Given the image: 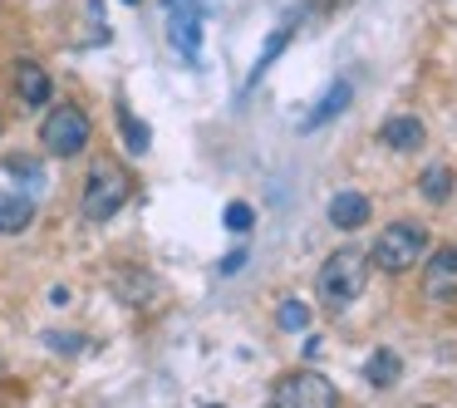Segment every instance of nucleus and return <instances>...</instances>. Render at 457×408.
Masks as SVG:
<instances>
[{"mask_svg":"<svg viewBox=\"0 0 457 408\" xmlns=\"http://www.w3.org/2000/svg\"><path fill=\"white\" fill-rule=\"evenodd\" d=\"M364 286H369V251H354V246H339L315 276V290L325 300V310H349L364 296Z\"/></svg>","mask_w":457,"mask_h":408,"instance_id":"nucleus-1","label":"nucleus"},{"mask_svg":"<svg viewBox=\"0 0 457 408\" xmlns=\"http://www.w3.org/2000/svg\"><path fill=\"white\" fill-rule=\"evenodd\" d=\"M423 256H428V231L418 227V221H388V227L378 231L374 251H369V266L388 271V276H403V271H413Z\"/></svg>","mask_w":457,"mask_h":408,"instance_id":"nucleus-2","label":"nucleus"},{"mask_svg":"<svg viewBox=\"0 0 457 408\" xmlns=\"http://www.w3.org/2000/svg\"><path fill=\"white\" fill-rule=\"evenodd\" d=\"M89 138H94V123H89V113L74 109V104H54L40 123V143H45L50 158H79V153L89 148Z\"/></svg>","mask_w":457,"mask_h":408,"instance_id":"nucleus-3","label":"nucleus"},{"mask_svg":"<svg viewBox=\"0 0 457 408\" xmlns=\"http://www.w3.org/2000/svg\"><path fill=\"white\" fill-rule=\"evenodd\" d=\"M133 197V178L119 162H94L89 182H84V217L89 221H109L119 217V207Z\"/></svg>","mask_w":457,"mask_h":408,"instance_id":"nucleus-4","label":"nucleus"},{"mask_svg":"<svg viewBox=\"0 0 457 408\" xmlns=\"http://www.w3.org/2000/svg\"><path fill=\"white\" fill-rule=\"evenodd\" d=\"M270 404H280V408H335L339 404V388L329 384L325 374H315V369H295V374H280L276 379Z\"/></svg>","mask_w":457,"mask_h":408,"instance_id":"nucleus-5","label":"nucleus"},{"mask_svg":"<svg viewBox=\"0 0 457 408\" xmlns=\"http://www.w3.org/2000/svg\"><path fill=\"white\" fill-rule=\"evenodd\" d=\"M423 296L457 300V246H437L433 256H423Z\"/></svg>","mask_w":457,"mask_h":408,"instance_id":"nucleus-6","label":"nucleus"},{"mask_svg":"<svg viewBox=\"0 0 457 408\" xmlns=\"http://www.w3.org/2000/svg\"><path fill=\"white\" fill-rule=\"evenodd\" d=\"M15 94H21L25 109H45V104L54 99V84H50V74H45L35 60H21L15 64Z\"/></svg>","mask_w":457,"mask_h":408,"instance_id":"nucleus-7","label":"nucleus"},{"mask_svg":"<svg viewBox=\"0 0 457 408\" xmlns=\"http://www.w3.org/2000/svg\"><path fill=\"white\" fill-rule=\"evenodd\" d=\"M369 217H374V207H369L364 192H339V197L329 202V221H335V227H345V231H359Z\"/></svg>","mask_w":457,"mask_h":408,"instance_id":"nucleus-8","label":"nucleus"},{"mask_svg":"<svg viewBox=\"0 0 457 408\" xmlns=\"http://www.w3.org/2000/svg\"><path fill=\"white\" fill-rule=\"evenodd\" d=\"M378 138H384L394 153H418L423 148V123L408 119V113H398V119H388L384 129H378Z\"/></svg>","mask_w":457,"mask_h":408,"instance_id":"nucleus-9","label":"nucleus"},{"mask_svg":"<svg viewBox=\"0 0 457 408\" xmlns=\"http://www.w3.org/2000/svg\"><path fill=\"white\" fill-rule=\"evenodd\" d=\"M172 11V45H178L182 54H197V11H192V0H182V5H168Z\"/></svg>","mask_w":457,"mask_h":408,"instance_id":"nucleus-10","label":"nucleus"},{"mask_svg":"<svg viewBox=\"0 0 457 408\" xmlns=\"http://www.w3.org/2000/svg\"><path fill=\"white\" fill-rule=\"evenodd\" d=\"M30 221H35V202L30 197H5V192H0V231H5V237L25 231Z\"/></svg>","mask_w":457,"mask_h":408,"instance_id":"nucleus-11","label":"nucleus"},{"mask_svg":"<svg viewBox=\"0 0 457 408\" xmlns=\"http://www.w3.org/2000/svg\"><path fill=\"white\" fill-rule=\"evenodd\" d=\"M398 374H403V359L394 354V349H378V354H369V364H364V379L374 388H388V384H398Z\"/></svg>","mask_w":457,"mask_h":408,"instance_id":"nucleus-12","label":"nucleus"},{"mask_svg":"<svg viewBox=\"0 0 457 408\" xmlns=\"http://www.w3.org/2000/svg\"><path fill=\"white\" fill-rule=\"evenodd\" d=\"M345 104H349V84H335V89L325 94V104H320V109H315V113H310V119H305V129H320V123H325L329 113H339V109H345Z\"/></svg>","mask_w":457,"mask_h":408,"instance_id":"nucleus-13","label":"nucleus"},{"mask_svg":"<svg viewBox=\"0 0 457 408\" xmlns=\"http://www.w3.org/2000/svg\"><path fill=\"white\" fill-rule=\"evenodd\" d=\"M423 197L428 202H447V197H453V172H447V168H428L423 172Z\"/></svg>","mask_w":457,"mask_h":408,"instance_id":"nucleus-14","label":"nucleus"},{"mask_svg":"<svg viewBox=\"0 0 457 408\" xmlns=\"http://www.w3.org/2000/svg\"><path fill=\"white\" fill-rule=\"evenodd\" d=\"M119 129H123V143H129L133 153H148V123H138L129 109H119Z\"/></svg>","mask_w":457,"mask_h":408,"instance_id":"nucleus-15","label":"nucleus"},{"mask_svg":"<svg viewBox=\"0 0 457 408\" xmlns=\"http://www.w3.org/2000/svg\"><path fill=\"white\" fill-rule=\"evenodd\" d=\"M276 320H280V329H290V335H295V329H305V325H310V310L300 305V300H286Z\"/></svg>","mask_w":457,"mask_h":408,"instance_id":"nucleus-16","label":"nucleus"},{"mask_svg":"<svg viewBox=\"0 0 457 408\" xmlns=\"http://www.w3.org/2000/svg\"><path fill=\"white\" fill-rule=\"evenodd\" d=\"M251 221H256V212H251L246 202H231L227 207V227L231 231H251Z\"/></svg>","mask_w":457,"mask_h":408,"instance_id":"nucleus-17","label":"nucleus"},{"mask_svg":"<svg viewBox=\"0 0 457 408\" xmlns=\"http://www.w3.org/2000/svg\"><path fill=\"white\" fill-rule=\"evenodd\" d=\"M241 261H246V251H231V256L221 261V271H227V276H231V271H241Z\"/></svg>","mask_w":457,"mask_h":408,"instance_id":"nucleus-18","label":"nucleus"},{"mask_svg":"<svg viewBox=\"0 0 457 408\" xmlns=\"http://www.w3.org/2000/svg\"><path fill=\"white\" fill-rule=\"evenodd\" d=\"M129 5H138V0H129Z\"/></svg>","mask_w":457,"mask_h":408,"instance_id":"nucleus-19","label":"nucleus"},{"mask_svg":"<svg viewBox=\"0 0 457 408\" xmlns=\"http://www.w3.org/2000/svg\"><path fill=\"white\" fill-rule=\"evenodd\" d=\"M0 129H5V123H0Z\"/></svg>","mask_w":457,"mask_h":408,"instance_id":"nucleus-20","label":"nucleus"}]
</instances>
